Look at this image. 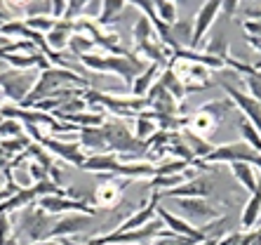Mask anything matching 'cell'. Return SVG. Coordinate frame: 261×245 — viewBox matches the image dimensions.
<instances>
[{
	"instance_id": "1",
	"label": "cell",
	"mask_w": 261,
	"mask_h": 245,
	"mask_svg": "<svg viewBox=\"0 0 261 245\" xmlns=\"http://www.w3.org/2000/svg\"><path fill=\"white\" fill-rule=\"evenodd\" d=\"M202 163H247V165L261 167V153L249 149L245 141H238V144L214 146V151L200 160V165Z\"/></svg>"
},
{
	"instance_id": "2",
	"label": "cell",
	"mask_w": 261,
	"mask_h": 245,
	"mask_svg": "<svg viewBox=\"0 0 261 245\" xmlns=\"http://www.w3.org/2000/svg\"><path fill=\"white\" fill-rule=\"evenodd\" d=\"M33 85H36V74L33 71H7V74H0L3 94H7L12 102H19V104L29 97Z\"/></svg>"
},
{
	"instance_id": "3",
	"label": "cell",
	"mask_w": 261,
	"mask_h": 245,
	"mask_svg": "<svg viewBox=\"0 0 261 245\" xmlns=\"http://www.w3.org/2000/svg\"><path fill=\"white\" fill-rule=\"evenodd\" d=\"M19 227H21V231H24L33 243H38V240H47V236L52 233L55 224L47 219V212L29 205V208L21 212V224H19Z\"/></svg>"
},
{
	"instance_id": "4",
	"label": "cell",
	"mask_w": 261,
	"mask_h": 245,
	"mask_svg": "<svg viewBox=\"0 0 261 245\" xmlns=\"http://www.w3.org/2000/svg\"><path fill=\"white\" fill-rule=\"evenodd\" d=\"M38 205L40 210L47 214H90L94 217V210L87 205V203H80V201H73L68 196H43L38 198Z\"/></svg>"
},
{
	"instance_id": "5",
	"label": "cell",
	"mask_w": 261,
	"mask_h": 245,
	"mask_svg": "<svg viewBox=\"0 0 261 245\" xmlns=\"http://www.w3.org/2000/svg\"><path fill=\"white\" fill-rule=\"evenodd\" d=\"M155 214L160 217V222L165 224V229H170L174 236H181V238H191V240H195V243H205V236L200 233V229H195L193 224H189L186 219H179V217L170 214L165 208H160V205H158V210H155Z\"/></svg>"
},
{
	"instance_id": "6",
	"label": "cell",
	"mask_w": 261,
	"mask_h": 245,
	"mask_svg": "<svg viewBox=\"0 0 261 245\" xmlns=\"http://www.w3.org/2000/svg\"><path fill=\"white\" fill-rule=\"evenodd\" d=\"M174 208L193 222H210L217 217V210L207 205L202 198H174Z\"/></svg>"
},
{
	"instance_id": "7",
	"label": "cell",
	"mask_w": 261,
	"mask_h": 245,
	"mask_svg": "<svg viewBox=\"0 0 261 245\" xmlns=\"http://www.w3.org/2000/svg\"><path fill=\"white\" fill-rule=\"evenodd\" d=\"M219 10H221V3H205L200 5V12L195 14V24H193V38H191V47H198L202 43L205 33L210 31V26L214 24Z\"/></svg>"
},
{
	"instance_id": "8",
	"label": "cell",
	"mask_w": 261,
	"mask_h": 245,
	"mask_svg": "<svg viewBox=\"0 0 261 245\" xmlns=\"http://www.w3.org/2000/svg\"><path fill=\"white\" fill-rule=\"evenodd\" d=\"M221 85L226 87L228 97H231L233 102H236V104L240 106V109H243L245 113H247V120L252 122V125H254L256 132L261 135V104H259V102H254V99L249 97V94H243V92L236 90V87L228 85V83H221Z\"/></svg>"
},
{
	"instance_id": "9",
	"label": "cell",
	"mask_w": 261,
	"mask_h": 245,
	"mask_svg": "<svg viewBox=\"0 0 261 245\" xmlns=\"http://www.w3.org/2000/svg\"><path fill=\"white\" fill-rule=\"evenodd\" d=\"M210 189H212V184L200 177V179H193V182L179 184V186H174V189L163 191V193H158V196H163V198H202V196L210 193Z\"/></svg>"
},
{
	"instance_id": "10",
	"label": "cell",
	"mask_w": 261,
	"mask_h": 245,
	"mask_svg": "<svg viewBox=\"0 0 261 245\" xmlns=\"http://www.w3.org/2000/svg\"><path fill=\"white\" fill-rule=\"evenodd\" d=\"M90 222H92L90 214H66V217H61L55 227H52L49 236H55V238H71L73 233L83 231Z\"/></svg>"
},
{
	"instance_id": "11",
	"label": "cell",
	"mask_w": 261,
	"mask_h": 245,
	"mask_svg": "<svg viewBox=\"0 0 261 245\" xmlns=\"http://www.w3.org/2000/svg\"><path fill=\"white\" fill-rule=\"evenodd\" d=\"M43 144L52 153L61 156V158L66 160V163H71V165L83 167V163L87 160L85 156H83V151L78 149V144H66V141H57V139H45V137H43Z\"/></svg>"
},
{
	"instance_id": "12",
	"label": "cell",
	"mask_w": 261,
	"mask_h": 245,
	"mask_svg": "<svg viewBox=\"0 0 261 245\" xmlns=\"http://www.w3.org/2000/svg\"><path fill=\"white\" fill-rule=\"evenodd\" d=\"M73 33H75V24H71V21H55V29L45 36L47 38V47L52 52L68 47V40H71Z\"/></svg>"
},
{
	"instance_id": "13",
	"label": "cell",
	"mask_w": 261,
	"mask_h": 245,
	"mask_svg": "<svg viewBox=\"0 0 261 245\" xmlns=\"http://www.w3.org/2000/svg\"><path fill=\"white\" fill-rule=\"evenodd\" d=\"M160 68H163V64H151L144 74H139L137 78H134V83H132L134 97H144V94H148V90L153 87V83L158 80Z\"/></svg>"
},
{
	"instance_id": "14",
	"label": "cell",
	"mask_w": 261,
	"mask_h": 245,
	"mask_svg": "<svg viewBox=\"0 0 261 245\" xmlns=\"http://www.w3.org/2000/svg\"><path fill=\"white\" fill-rule=\"evenodd\" d=\"M78 135H80V146L83 149H92V151H99V153H103L106 149H109L106 137H103L101 130H97V128H80Z\"/></svg>"
},
{
	"instance_id": "15",
	"label": "cell",
	"mask_w": 261,
	"mask_h": 245,
	"mask_svg": "<svg viewBox=\"0 0 261 245\" xmlns=\"http://www.w3.org/2000/svg\"><path fill=\"white\" fill-rule=\"evenodd\" d=\"M259 214H261V179H259V184H256V191L252 193L249 203L245 205V210H243V217H240L243 229H252V227H254L256 219H259Z\"/></svg>"
},
{
	"instance_id": "16",
	"label": "cell",
	"mask_w": 261,
	"mask_h": 245,
	"mask_svg": "<svg viewBox=\"0 0 261 245\" xmlns=\"http://www.w3.org/2000/svg\"><path fill=\"white\" fill-rule=\"evenodd\" d=\"M170 33L179 50L189 47L191 38H193V21H191V19H176L174 24L170 26Z\"/></svg>"
},
{
	"instance_id": "17",
	"label": "cell",
	"mask_w": 261,
	"mask_h": 245,
	"mask_svg": "<svg viewBox=\"0 0 261 245\" xmlns=\"http://www.w3.org/2000/svg\"><path fill=\"white\" fill-rule=\"evenodd\" d=\"M120 191H122V186H118L116 182L101 184V186H97V191H94V203L103 205V208H113V205H118V201H120Z\"/></svg>"
},
{
	"instance_id": "18",
	"label": "cell",
	"mask_w": 261,
	"mask_h": 245,
	"mask_svg": "<svg viewBox=\"0 0 261 245\" xmlns=\"http://www.w3.org/2000/svg\"><path fill=\"white\" fill-rule=\"evenodd\" d=\"M158 83L167 92H170L174 102H176V99H184V97H186V87H184V83L179 80V76H176L174 68H167V71H163V76H160Z\"/></svg>"
},
{
	"instance_id": "19",
	"label": "cell",
	"mask_w": 261,
	"mask_h": 245,
	"mask_svg": "<svg viewBox=\"0 0 261 245\" xmlns=\"http://www.w3.org/2000/svg\"><path fill=\"white\" fill-rule=\"evenodd\" d=\"M231 170H233L238 182L243 184L249 193H254L256 184H259V179H256V175H254V167L247 165V163H231Z\"/></svg>"
},
{
	"instance_id": "20",
	"label": "cell",
	"mask_w": 261,
	"mask_h": 245,
	"mask_svg": "<svg viewBox=\"0 0 261 245\" xmlns=\"http://www.w3.org/2000/svg\"><path fill=\"white\" fill-rule=\"evenodd\" d=\"M118 165V160L113 158V156H92V158H87L85 163H83V170H90V172H113Z\"/></svg>"
},
{
	"instance_id": "21",
	"label": "cell",
	"mask_w": 261,
	"mask_h": 245,
	"mask_svg": "<svg viewBox=\"0 0 261 245\" xmlns=\"http://www.w3.org/2000/svg\"><path fill=\"white\" fill-rule=\"evenodd\" d=\"M205 55L217 57V59H221V61L228 59V40H226V36L221 33V31H217V33L212 36V40L207 43Z\"/></svg>"
},
{
	"instance_id": "22",
	"label": "cell",
	"mask_w": 261,
	"mask_h": 245,
	"mask_svg": "<svg viewBox=\"0 0 261 245\" xmlns=\"http://www.w3.org/2000/svg\"><path fill=\"white\" fill-rule=\"evenodd\" d=\"M189 125L193 128L195 135H212L214 128H217V120L214 118H210L207 113H202V111H198L193 118L189 120Z\"/></svg>"
},
{
	"instance_id": "23",
	"label": "cell",
	"mask_w": 261,
	"mask_h": 245,
	"mask_svg": "<svg viewBox=\"0 0 261 245\" xmlns=\"http://www.w3.org/2000/svg\"><path fill=\"white\" fill-rule=\"evenodd\" d=\"M132 33H134V43H137V47H139V45H144V43H151V38L155 36V31H153L148 17H141L139 21L134 24Z\"/></svg>"
},
{
	"instance_id": "24",
	"label": "cell",
	"mask_w": 261,
	"mask_h": 245,
	"mask_svg": "<svg viewBox=\"0 0 261 245\" xmlns=\"http://www.w3.org/2000/svg\"><path fill=\"white\" fill-rule=\"evenodd\" d=\"M240 132H243V139L249 149H254L256 153H261V135L256 132V128L249 120H240Z\"/></svg>"
},
{
	"instance_id": "25",
	"label": "cell",
	"mask_w": 261,
	"mask_h": 245,
	"mask_svg": "<svg viewBox=\"0 0 261 245\" xmlns=\"http://www.w3.org/2000/svg\"><path fill=\"white\" fill-rule=\"evenodd\" d=\"M151 5H153L155 17H158L163 24L172 26L176 21V5L174 3H151Z\"/></svg>"
},
{
	"instance_id": "26",
	"label": "cell",
	"mask_w": 261,
	"mask_h": 245,
	"mask_svg": "<svg viewBox=\"0 0 261 245\" xmlns=\"http://www.w3.org/2000/svg\"><path fill=\"white\" fill-rule=\"evenodd\" d=\"M155 122H153V118H148L146 113H141L139 120H137V135H134V139L141 141L144 144V139H148V137L155 135Z\"/></svg>"
},
{
	"instance_id": "27",
	"label": "cell",
	"mask_w": 261,
	"mask_h": 245,
	"mask_svg": "<svg viewBox=\"0 0 261 245\" xmlns=\"http://www.w3.org/2000/svg\"><path fill=\"white\" fill-rule=\"evenodd\" d=\"M125 7V3H101V14H99V24H113L120 14V10Z\"/></svg>"
},
{
	"instance_id": "28",
	"label": "cell",
	"mask_w": 261,
	"mask_h": 245,
	"mask_svg": "<svg viewBox=\"0 0 261 245\" xmlns=\"http://www.w3.org/2000/svg\"><path fill=\"white\" fill-rule=\"evenodd\" d=\"M68 47H71L73 55L85 57L87 52L94 47V40H87V38H83L80 33H75V36H71V40H68Z\"/></svg>"
},
{
	"instance_id": "29",
	"label": "cell",
	"mask_w": 261,
	"mask_h": 245,
	"mask_svg": "<svg viewBox=\"0 0 261 245\" xmlns=\"http://www.w3.org/2000/svg\"><path fill=\"white\" fill-rule=\"evenodd\" d=\"M228 109H231V102H210V104H205L200 111L219 122L221 118L226 116V113H228Z\"/></svg>"
},
{
	"instance_id": "30",
	"label": "cell",
	"mask_w": 261,
	"mask_h": 245,
	"mask_svg": "<svg viewBox=\"0 0 261 245\" xmlns=\"http://www.w3.org/2000/svg\"><path fill=\"white\" fill-rule=\"evenodd\" d=\"M80 61L90 66L92 71H99V74H109V57H101V55H85L80 57Z\"/></svg>"
},
{
	"instance_id": "31",
	"label": "cell",
	"mask_w": 261,
	"mask_h": 245,
	"mask_svg": "<svg viewBox=\"0 0 261 245\" xmlns=\"http://www.w3.org/2000/svg\"><path fill=\"white\" fill-rule=\"evenodd\" d=\"M29 139H26L24 135L21 137H12V139H5L0 141V151H7V153H17V151H24V149H29Z\"/></svg>"
},
{
	"instance_id": "32",
	"label": "cell",
	"mask_w": 261,
	"mask_h": 245,
	"mask_svg": "<svg viewBox=\"0 0 261 245\" xmlns=\"http://www.w3.org/2000/svg\"><path fill=\"white\" fill-rule=\"evenodd\" d=\"M7 137H21V125L12 118L0 120V141H5Z\"/></svg>"
},
{
	"instance_id": "33",
	"label": "cell",
	"mask_w": 261,
	"mask_h": 245,
	"mask_svg": "<svg viewBox=\"0 0 261 245\" xmlns=\"http://www.w3.org/2000/svg\"><path fill=\"white\" fill-rule=\"evenodd\" d=\"M245 85L249 87V97L261 104V74L254 71L252 76H245Z\"/></svg>"
},
{
	"instance_id": "34",
	"label": "cell",
	"mask_w": 261,
	"mask_h": 245,
	"mask_svg": "<svg viewBox=\"0 0 261 245\" xmlns=\"http://www.w3.org/2000/svg\"><path fill=\"white\" fill-rule=\"evenodd\" d=\"M24 10H26V14H29V19H36V17H40V14L49 17V12H52V3H26Z\"/></svg>"
},
{
	"instance_id": "35",
	"label": "cell",
	"mask_w": 261,
	"mask_h": 245,
	"mask_svg": "<svg viewBox=\"0 0 261 245\" xmlns=\"http://www.w3.org/2000/svg\"><path fill=\"white\" fill-rule=\"evenodd\" d=\"M26 29H31V31H45V33H49V31L55 29V19H49V17H36V19H29L26 21Z\"/></svg>"
},
{
	"instance_id": "36",
	"label": "cell",
	"mask_w": 261,
	"mask_h": 245,
	"mask_svg": "<svg viewBox=\"0 0 261 245\" xmlns=\"http://www.w3.org/2000/svg\"><path fill=\"white\" fill-rule=\"evenodd\" d=\"M83 7L85 3H66V10H64V21H75L78 17H83Z\"/></svg>"
},
{
	"instance_id": "37",
	"label": "cell",
	"mask_w": 261,
	"mask_h": 245,
	"mask_svg": "<svg viewBox=\"0 0 261 245\" xmlns=\"http://www.w3.org/2000/svg\"><path fill=\"white\" fill-rule=\"evenodd\" d=\"M101 14V3H85V7H83V17L85 19H94Z\"/></svg>"
},
{
	"instance_id": "38",
	"label": "cell",
	"mask_w": 261,
	"mask_h": 245,
	"mask_svg": "<svg viewBox=\"0 0 261 245\" xmlns=\"http://www.w3.org/2000/svg\"><path fill=\"white\" fill-rule=\"evenodd\" d=\"M245 31L247 33H252L249 38H261V21H245Z\"/></svg>"
},
{
	"instance_id": "39",
	"label": "cell",
	"mask_w": 261,
	"mask_h": 245,
	"mask_svg": "<svg viewBox=\"0 0 261 245\" xmlns=\"http://www.w3.org/2000/svg\"><path fill=\"white\" fill-rule=\"evenodd\" d=\"M64 10H66V3H52V12H49V17H64Z\"/></svg>"
},
{
	"instance_id": "40",
	"label": "cell",
	"mask_w": 261,
	"mask_h": 245,
	"mask_svg": "<svg viewBox=\"0 0 261 245\" xmlns=\"http://www.w3.org/2000/svg\"><path fill=\"white\" fill-rule=\"evenodd\" d=\"M33 245H61L57 238H49V240H38V243H33Z\"/></svg>"
},
{
	"instance_id": "41",
	"label": "cell",
	"mask_w": 261,
	"mask_h": 245,
	"mask_svg": "<svg viewBox=\"0 0 261 245\" xmlns=\"http://www.w3.org/2000/svg\"><path fill=\"white\" fill-rule=\"evenodd\" d=\"M221 7H224V10H226V12H228V14H231V12H236V10H238V5H236V3H226V5H221Z\"/></svg>"
},
{
	"instance_id": "42",
	"label": "cell",
	"mask_w": 261,
	"mask_h": 245,
	"mask_svg": "<svg viewBox=\"0 0 261 245\" xmlns=\"http://www.w3.org/2000/svg\"><path fill=\"white\" fill-rule=\"evenodd\" d=\"M10 193H12V191H3V189H0V203H5L7 198H10Z\"/></svg>"
},
{
	"instance_id": "43",
	"label": "cell",
	"mask_w": 261,
	"mask_h": 245,
	"mask_svg": "<svg viewBox=\"0 0 261 245\" xmlns=\"http://www.w3.org/2000/svg\"><path fill=\"white\" fill-rule=\"evenodd\" d=\"M7 19V14H5V10H3V12H0V21H5Z\"/></svg>"
},
{
	"instance_id": "44",
	"label": "cell",
	"mask_w": 261,
	"mask_h": 245,
	"mask_svg": "<svg viewBox=\"0 0 261 245\" xmlns=\"http://www.w3.org/2000/svg\"><path fill=\"white\" fill-rule=\"evenodd\" d=\"M198 245H205V243H198Z\"/></svg>"
},
{
	"instance_id": "45",
	"label": "cell",
	"mask_w": 261,
	"mask_h": 245,
	"mask_svg": "<svg viewBox=\"0 0 261 245\" xmlns=\"http://www.w3.org/2000/svg\"><path fill=\"white\" fill-rule=\"evenodd\" d=\"M122 245H127V243H122Z\"/></svg>"
}]
</instances>
